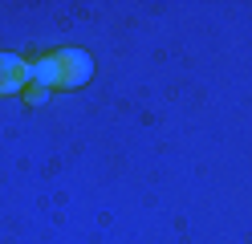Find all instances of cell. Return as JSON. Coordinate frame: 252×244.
Instances as JSON below:
<instances>
[{"instance_id":"obj_2","label":"cell","mask_w":252,"mask_h":244,"mask_svg":"<svg viewBox=\"0 0 252 244\" xmlns=\"http://www.w3.org/2000/svg\"><path fill=\"white\" fill-rule=\"evenodd\" d=\"M29 73H33V65H29L25 57H17V53H0V98L29 90Z\"/></svg>"},{"instance_id":"obj_1","label":"cell","mask_w":252,"mask_h":244,"mask_svg":"<svg viewBox=\"0 0 252 244\" xmlns=\"http://www.w3.org/2000/svg\"><path fill=\"white\" fill-rule=\"evenodd\" d=\"M94 77V57L86 53V49H53V53H45L33 61V73H29V86L37 90H77L86 86V81Z\"/></svg>"}]
</instances>
